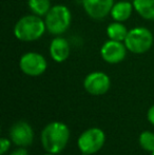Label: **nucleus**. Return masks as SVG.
Wrapping results in <instances>:
<instances>
[{
	"label": "nucleus",
	"mask_w": 154,
	"mask_h": 155,
	"mask_svg": "<svg viewBox=\"0 0 154 155\" xmlns=\"http://www.w3.org/2000/svg\"><path fill=\"white\" fill-rule=\"evenodd\" d=\"M111 86L110 77L103 72H92L84 80V87L92 95H103L107 93Z\"/></svg>",
	"instance_id": "nucleus-8"
},
{
	"label": "nucleus",
	"mask_w": 154,
	"mask_h": 155,
	"mask_svg": "<svg viewBox=\"0 0 154 155\" xmlns=\"http://www.w3.org/2000/svg\"><path fill=\"white\" fill-rule=\"evenodd\" d=\"M114 0H82V6L86 13L93 19L100 20L111 13Z\"/></svg>",
	"instance_id": "nucleus-9"
},
{
	"label": "nucleus",
	"mask_w": 154,
	"mask_h": 155,
	"mask_svg": "<svg viewBox=\"0 0 154 155\" xmlns=\"http://www.w3.org/2000/svg\"><path fill=\"white\" fill-rule=\"evenodd\" d=\"M147 117H148V120L150 121V124H152L154 126V104L152 107H150V109L148 110Z\"/></svg>",
	"instance_id": "nucleus-18"
},
{
	"label": "nucleus",
	"mask_w": 154,
	"mask_h": 155,
	"mask_svg": "<svg viewBox=\"0 0 154 155\" xmlns=\"http://www.w3.org/2000/svg\"><path fill=\"white\" fill-rule=\"evenodd\" d=\"M128 29L123 22L113 21L107 27V36L111 40L116 41H125L128 35Z\"/></svg>",
	"instance_id": "nucleus-14"
},
{
	"label": "nucleus",
	"mask_w": 154,
	"mask_h": 155,
	"mask_svg": "<svg viewBox=\"0 0 154 155\" xmlns=\"http://www.w3.org/2000/svg\"><path fill=\"white\" fill-rule=\"evenodd\" d=\"M11 146V143L8 139L6 138H1L0 139V154L3 155L6 151L8 150Z\"/></svg>",
	"instance_id": "nucleus-17"
},
{
	"label": "nucleus",
	"mask_w": 154,
	"mask_h": 155,
	"mask_svg": "<svg viewBox=\"0 0 154 155\" xmlns=\"http://www.w3.org/2000/svg\"><path fill=\"white\" fill-rule=\"evenodd\" d=\"M152 155H154V151H153V152H152Z\"/></svg>",
	"instance_id": "nucleus-21"
},
{
	"label": "nucleus",
	"mask_w": 154,
	"mask_h": 155,
	"mask_svg": "<svg viewBox=\"0 0 154 155\" xmlns=\"http://www.w3.org/2000/svg\"><path fill=\"white\" fill-rule=\"evenodd\" d=\"M10 155H29V154H28L27 150L23 149V148H20V149H17L15 151H13Z\"/></svg>",
	"instance_id": "nucleus-19"
},
{
	"label": "nucleus",
	"mask_w": 154,
	"mask_h": 155,
	"mask_svg": "<svg viewBox=\"0 0 154 155\" xmlns=\"http://www.w3.org/2000/svg\"><path fill=\"white\" fill-rule=\"evenodd\" d=\"M135 12L146 20H154V0H133Z\"/></svg>",
	"instance_id": "nucleus-13"
},
{
	"label": "nucleus",
	"mask_w": 154,
	"mask_h": 155,
	"mask_svg": "<svg viewBox=\"0 0 154 155\" xmlns=\"http://www.w3.org/2000/svg\"><path fill=\"white\" fill-rule=\"evenodd\" d=\"M72 21V14L68 6L57 4L51 8L44 16L47 31L54 36H59L68 31Z\"/></svg>",
	"instance_id": "nucleus-3"
},
{
	"label": "nucleus",
	"mask_w": 154,
	"mask_h": 155,
	"mask_svg": "<svg viewBox=\"0 0 154 155\" xmlns=\"http://www.w3.org/2000/svg\"><path fill=\"white\" fill-rule=\"evenodd\" d=\"M19 68L28 76L36 77L45 72L48 62L45 58L37 52H28L21 56Z\"/></svg>",
	"instance_id": "nucleus-6"
},
{
	"label": "nucleus",
	"mask_w": 154,
	"mask_h": 155,
	"mask_svg": "<svg viewBox=\"0 0 154 155\" xmlns=\"http://www.w3.org/2000/svg\"><path fill=\"white\" fill-rule=\"evenodd\" d=\"M70 138L69 128L64 123L53 121L45 126L41 133V143L48 153L57 154L66 148Z\"/></svg>",
	"instance_id": "nucleus-1"
},
{
	"label": "nucleus",
	"mask_w": 154,
	"mask_h": 155,
	"mask_svg": "<svg viewBox=\"0 0 154 155\" xmlns=\"http://www.w3.org/2000/svg\"><path fill=\"white\" fill-rule=\"evenodd\" d=\"M139 145L144 150L149 152L154 151V133L145 131L139 135Z\"/></svg>",
	"instance_id": "nucleus-16"
},
{
	"label": "nucleus",
	"mask_w": 154,
	"mask_h": 155,
	"mask_svg": "<svg viewBox=\"0 0 154 155\" xmlns=\"http://www.w3.org/2000/svg\"><path fill=\"white\" fill-rule=\"evenodd\" d=\"M47 31L45 22L40 16L35 14L27 15L19 19L14 27V36L25 42L36 41Z\"/></svg>",
	"instance_id": "nucleus-2"
},
{
	"label": "nucleus",
	"mask_w": 154,
	"mask_h": 155,
	"mask_svg": "<svg viewBox=\"0 0 154 155\" xmlns=\"http://www.w3.org/2000/svg\"><path fill=\"white\" fill-rule=\"evenodd\" d=\"M133 10V3H131L129 1H118L116 3H114L110 15H111L112 19L114 21L125 22L131 17Z\"/></svg>",
	"instance_id": "nucleus-12"
},
{
	"label": "nucleus",
	"mask_w": 154,
	"mask_h": 155,
	"mask_svg": "<svg viewBox=\"0 0 154 155\" xmlns=\"http://www.w3.org/2000/svg\"><path fill=\"white\" fill-rule=\"evenodd\" d=\"M154 41L153 34L144 27H136L130 30L125 39L128 51L133 54H144L152 48Z\"/></svg>",
	"instance_id": "nucleus-4"
},
{
	"label": "nucleus",
	"mask_w": 154,
	"mask_h": 155,
	"mask_svg": "<svg viewBox=\"0 0 154 155\" xmlns=\"http://www.w3.org/2000/svg\"><path fill=\"white\" fill-rule=\"evenodd\" d=\"M10 136L15 145L19 147H27L33 141V129L25 121H18L11 128Z\"/></svg>",
	"instance_id": "nucleus-10"
},
{
	"label": "nucleus",
	"mask_w": 154,
	"mask_h": 155,
	"mask_svg": "<svg viewBox=\"0 0 154 155\" xmlns=\"http://www.w3.org/2000/svg\"><path fill=\"white\" fill-rule=\"evenodd\" d=\"M106 141V135L99 128H91L86 130L78 138V148L82 155H91L98 152Z\"/></svg>",
	"instance_id": "nucleus-5"
},
{
	"label": "nucleus",
	"mask_w": 154,
	"mask_h": 155,
	"mask_svg": "<svg viewBox=\"0 0 154 155\" xmlns=\"http://www.w3.org/2000/svg\"><path fill=\"white\" fill-rule=\"evenodd\" d=\"M127 47L125 42L116 40H107L100 48V56L106 62L116 64L121 62L127 56Z\"/></svg>",
	"instance_id": "nucleus-7"
},
{
	"label": "nucleus",
	"mask_w": 154,
	"mask_h": 155,
	"mask_svg": "<svg viewBox=\"0 0 154 155\" xmlns=\"http://www.w3.org/2000/svg\"><path fill=\"white\" fill-rule=\"evenodd\" d=\"M50 56L55 62H64L70 56V45L64 37L56 36L50 43Z\"/></svg>",
	"instance_id": "nucleus-11"
},
{
	"label": "nucleus",
	"mask_w": 154,
	"mask_h": 155,
	"mask_svg": "<svg viewBox=\"0 0 154 155\" xmlns=\"http://www.w3.org/2000/svg\"><path fill=\"white\" fill-rule=\"evenodd\" d=\"M44 155H56V154H53V153H48V154H44Z\"/></svg>",
	"instance_id": "nucleus-20"
},
{
	"label": "nucleus",
	"mask_w": 154,
	"mask_h": 155,
	"mask_svg": "<svg viewBox=\"0 0 154 155\" xmlns=\"http://www.w3.org/2000/svg\"><path fill=\"white\" fill-rule=\"evenodd\" d=\"M28 4L33 14L37 16H45L51 10V0H28Z\"/></svg>",
	"instance_id": "nucleus-15"
}]
</instances>
